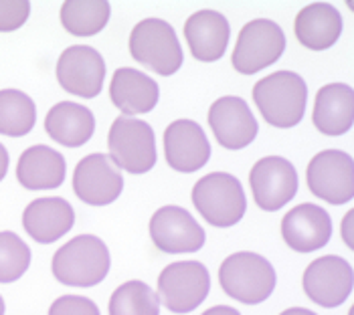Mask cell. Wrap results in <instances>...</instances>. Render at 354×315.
<instances>
[{
	"label": "cell",
	"mask_w": 354,
	"mask_h": 315,
	"mask_svg": "<svg viewBox=\"0 0 354 315\" xmlns=\"http://www.w3.org/2000/svg\"><path fill=\"white\" fill-rule=\"evenodd\" d=\"M75 225V210L59 196L37 198L23 212V227L27 235L41 242L51 245L65 236Z\"/></svg>",
	"instance_id": "obj_18"
},
{
	"label": "cell",
	"mask_w": 354,
	"mask_h": 315,
	"mask_svg": "<svg viewBox=\"0 0 354 315\" xmlns=\"http://www.w3.org/2000/svg\"><path fill=\"white\" fill-rule=\"evenodd\" d=\"M310 192L328 204H346L354 198V160L342 150H324L310 160Z\"/></svg>",
	"instance_id": "obj_9"
},
{
	"label": "cell",
	"mask_w": 354,
	"mask_h": 315,
	"mask_svg": "<svg viewBox=\"0 0 354 315\" xmlns=\"http://www.w3.org/2000/svg\"><path fill=\"white\" fill-rule=\"evenodd\" d=\"M30 15L28 0H0V32L17 30L27 23Z\"/></svg>",
	"instance_id": "obj_29"
},
{
	"label": "cell",
	"mask_w": 354,
	"mask_h": 315,
	"mask_svg": "<svg viewBox=\"0 0 354 315\" xmlns=\"http://www.w3.org/2000/svg\"><path fill=\"white\" fill-rule=\"evenodd\" d=\"M192 204L209 225L229 229L245 216V190L233 174L211 172L194 184Z\"/></svg>",
	"instance_id": "obj_4"
},
{
	"label": "cell",
	"mask_w": 354,
	"mask_h": 315,
	"mask_svg": "<svg viewBox=\"0 0 354 315\" xmlns=\"http://www.w3.org/2000/svg\"><path fill=\"white\" fill-rule=\"evenodd\" d=\"M130 55L138 63L162 77L174 75L185 61V52L176 37V30L160 19L140 21L132 28Z\"/></svg>",
	"instance_id": "obj_5"
},
{
	"label": "cell",
	"mask_w": 354,
	"mask_h": 315,
	"mask_svg": "<svg viewBox=\"0 0 354 315\" xmlns=\"http://www.w3.org/2000/svg\"><path fill=\"white\" fill-rule=\"evenodd\" d=\"M209 126L218 144L227 150H243L259 133L249 105L237 95H225L211 105Z\"/></svg>",
	"instance_id": "obj_15"
},
{
	"label": "cell",
	"mask_w": 354,
	"mask_h": 315,
	"mask_svg": "<svg viewBox=\"0 0 354 315\" xmlns=\"http://www.w3.org/2000/svg\"><path fill=\"white\" fill-rule=\"evenodd\" d=\"M37 124V107L27 93L19 89L0 91V133L8 137H23Z\"/></svg>",
	"instance_id": "obj_26"
},
{
	"label": "cell",
	"mask_w": 354,
	"mask_h": 315,
	"mask_svg": "<svg viewBox=\"0 0 354 315\" xmlns=\"http://www.w3.org/2000/svg\"><path fill=\"white\" fill-rule=\"evenodd\" d=\"M150 236L158 251L168 255L196 253L205 247V231L189 210L162 207L150 218Z\"/></svg>",
	"instance_id": "obj_14"
},
{
	"label": "cell",
	"mask_w": 354,
	"mask_h": 315,
	"mask_svg": "<svg viewBox=\"0 0 354 315\" xmlns=\"http://www.w3.org/2000/svg\"><path fill=\"white\" fill-rule=\"evenodd\" d=\"M283 51L286 35L281 26L268 19H255L241 28L231 61L239 73L253 75L277 63Z\"/></svg>",
	"instance_id": "obj_8"
},
{
	"label": "cell",
	"mask_w": 354,
	"mask_h": 315,
	"mask_svg": "<svg viewBox=\"0 0 354 315\" xmlns=\"http://www.w3.org/2000/svg\"><path fill=\"white\" fill-rule=\"evenodd\" d=\"M108 148L111 162L130 174H146L156 164L154 130L136 117H115L109 128Z\"/></svg>",
	"instance_id": "obj_6"
},
{
	"label": "cell",
	"mask_w": 354,
	"mask_h": 315,
	"mask_svg": "<svg viewBox=\"0 0 354 315\" xmlns=\"http://www.w3.org/2000/svg\"><path fill=\"white\" fill-rule=\"evenodd\" d=\"M255 204L266 212L283 209L298 192V172L281 156L261 158L249 174Z\"/></svg>",
	"instance_id": "obj_11"
},
{
	"label": "cell",
	"mask_w": 354,
	"mask_h": 315,
	"mask_svg": "<svg viewBox=\"0 0 354 315\" xmlns=\"http://www.w3.org/2000/svg\"><path fill=\"white\" fill-rule=\"evenodd\" d=\"M30 267L27 242L10 231H0V283L19 281Z\"/></svg>",
	"instance_id": "obj_28"
},
{
	"label": "cell",
	"mask_w": 354,
	"mask_h": 315,
	"mask_svg": "<svg viewBox=\"0 0 354 315\" xmlns=\"http://www.w3.org/2000/svg\"><path fill=\"white\" fill-rule=\"evenodd\" d=\"M109 97L111 104L115 105L126 117L142 115L152 111L158 97L160 89L158 83L146 73L132 69V67H120L115 69L111 85H109Z\"/></svg>",
	"instance_id": "obj_20"
},
{
	"label": "cell",
	"mask_w": 354,
	"mask_h": 315,
	"mask_svg": "<svg viewBox=\"0 0 354 315\" xmlns=\"http://www.w3.org/2000/svg\"><path fill=\"white\" fill-rule=\"evenodd\" d=\"M8 162H10L8 152H6V148L0 144V182L4 180V176H6V172H8Z\"/></svg>",
	"instance_id": "obj_33"
},
{
	"label": "cell",
	"mask_w": 354,
	"mask_h": 315,
	"mask_svg": "<svg viewBox=\"0 0 354 315\" xmlns=\"http://www.w3.org/2000/svg\"><path fill=\"white\" fill-rule=\"evenodd\" d=\"M353 218H354V210H348V212H346V216H344V220H342V238H344V242H346V247H348V249H354Z\"/></svg>",
	"instance_id": "obj_31"
},
{
	"label": "cell",
	"mask_w": 354,
	"mask_h": 315,
	"mask_svg": "<svg viewBox=\"0 0 354 315\" xmlns=\"http://www.w3.org/2000/svg\"><path fill=\"white\" fill-rule=\"evenodd\" d=\"M109 315H160V299L144 281H128L109 297Z\"/></svg>",
	"instance_id": "obj_27"
},
{
	"label": "cell",
	"mask_w": 354,
	"mask_h": 315,
	"mask_svg": "<svg viewBox=\"0 0 354 315\" xmlns=\"http://www.w3.org/2000/svg\"><path fill=\"white\" fill-rule=\"evenodd\" d=\"M211 291L209 269L198 261H178L164 267L158 277V299L172 314H191Z\"/></svg>",
	"instance_id": "obj_7"
},
{
	"label": "cell",
	"mask_w": 354,
	"mask_h": 315,
	"mask_svg": "<svg viewBox=\"0 0 354 315\" xmlns=\"http://www.w3.org/2000/svg\"><path fill=\"white\" fill-rule=\"evenodd\" d=\"M109 15L106 0H67L61 6V25L73 37H93L106 28Z\"/></svg>",
	"instance_id": "obj_25"
},
{
	"label": "cell",
	"mask_w": 354,
	"mask_h": 315,
	"mask_svg": "<svg viewBox=\"0 0 354 315\" xmlns=\"http://www.w3.org/2000/svg\"><path fill=\"white\" fill-rule=\"evenodd\" d=\"M342 15L326 2L304 6L294 23L298 41L310 51H326L336 45L342 37Z\"/></svg>",
	"instance_id": "obj_21"
},
{
	"label": "cell",
	"mask_w": 354,
	"mask_h": 315,
	"mask_svg": "<svg viewBox=\"0 0 354 315\" xmlns=\"http://www.w3.org/2000/svg\"><path fill=\"white\" fill-rule=\"evenodd\" d=\"M218 281L223 291L245 305H257L266 301L275 289L277 275L273 265L266 257L241 251L229 255L221 262Z\"/></svg>",
	"instance_id": "obj_3"
},
{
	"label": "cell",
	"mask_w": 354,
	"mask_h": 315,
	"mask_svg": "<svg viewBox=\"0 0 354 315\" xmlns=\"http://www.w3.org/2000/svg\"><path fill=\"white\" fill-rule=\"evenodd\" d=\"M164 156L172 170L191 174L207 166L211 144L196 122L176 120L164 131Z\"/></svg>",
	"instance_id": "obj_16"
},
{
	"label": "cell",
	"mask_w": 354,
	"mask_h": 315,
	"mask_svg": "<svg viewBox=\"0 0 354 315\" xmlns=\"http://www.w3.org/2000/svg\"><path fill=\"white\" fill-rule=\"evenodd\" d=\"M286 245L298 253H312L326 247L332 236V218L318 204L304 202L290 210L281 220Z\"/></svg>",
	"instance_id": "obj_17"
},
{
	"label": "cell",
	"mask_w": 354,
	"mask_h": 315,
	"mask_svg": "<svg viewBox=\"0 0 354 315\" xmlns=\"http://www.w3.org/2000/svg\"><path fill=\"white\" fill-rule=\"evenodd\" d=\"M253 102L270 126L288 130L298 126L306 113L308 85L294 71H277L255 83Z\"/></svg>",
	"instance_id": "obj_1"
},
{
	"label": "cell",
	"mask_w": 354,
	"mask_h": 315,
	"mask_svg": "<svg viewBox=\"0 0 354 315\" xmlns=\"http://www.w3.org/2000/svg\"><path fill=\"white\" fill-rule=\"evenodd\" d=\"M314 128L324 135H344L354 124V91L346 83L324 85L314 104Z\"/></svg>",
	"instance_id": "obj_22"
},
{
	"label": "cell",
	"mask_w": 354,
	"mask_h": 315,
	"mask_svg": "<svg viewBox=\"0 0 354 315\" xmlns=\"http://www.w3.org/2000/svg\"><path fill=\"white\" fill-rule=\"evenodd\" d=\"M106 79V61L93 47L73 45L61 52L57 61L59 85L83 99H93L102 93Z\"/></svg>",
	"instance_id": "obj_12"
},
{
	"label": "cell",
	"mask_w": 354,
	"mask_h": 315,
	"mask_svg": "<svg viewBox=\"0 0 354 315\" xmlns=\"http://www.w3.org/2000/svg\"><path fill=\"white\" fill-rule=\"evenodd\" d=\"M124 190L122 170L111 162L108 154H89L75 166L73 192L91 207H108L120 198Z\"/></svg>",
	"instance_id": "obj_13"
},
{
	"label": "cell",
	"mask_w": 354,
	"mask_h": 315,
	"mask_svg": "<svg viewBox=\"0 0 354 315\" xmlns=\"http://www.w3.org/2000/svg\"><path fill=\"white\" fill-rule=\"evenodd\" d=\"M45 130L57 144L65 148H80L91 140L95 131V117L85 105L61 102L49 109Z\"/></svg>",
	"instance_id": "obj_24"
},
{
	"label": "cell",
	"mask_w": 354,
	"mask_h": 315,
	"mask_svg": "<svg viewBox=\"0 0 354 315\" xmlns=\"http://www.w3.org/2000/svg\"><path fill=\"white\" fill-rule=\"evenodd\" d=\"M301 283L306 295L316 305L334 309L342 305L353 293V265L338 255L320 257L308 265Z\"/></svg>",
	"instance_id": "obj_10"
},
{
	"label": "cell",
	"mask_w": 354,
	"mask_h": 315,
	"mask_svg": "<svg viewBox=\"0 0 354 315\" xmlns=\"http://www.w3.org/2000/svg\"><path fill=\"white\" fill-rule=\"evenodd\" d=\"M4 309H6V307H4V299H2V295H0V315H4Z\"/></svg>",
	"instance_id": "obj_35"
},
{
	"label": "cell",
	"mask_w": 354,
	"mask_h": 315,
	"mask_svg": "<svg viewBox=\"0 0 354 315\" xmlns=\"http://www.w3.org/2000/svg\"><path fill=\"white\" fill-rule=\"evenodd\" d=\"M203 315H241L235 307H229V305H215L211 309H207Z\"/></svg>",
	"instance_id": "obj_32"
},
{
	"label": "cell",
	"mask_w": 354,
	"mask_h": 315,
	"mask_svg": "<svg viewBox=\"0 0 354 315\" xmlns=\"http://www.w3.org/2000/svg\"><path fill=\"white\" fill-rule=\"evenodd\" d=\"M185 37L196 61L213 63L227 52L231 26L221 12L205 8L189 17L185 25Z\"/></svg>",
	"instance_id": "obj_19"
},
{
	"label": "cell",
	"mask_w": 354,
	"mask_h": 315,
	"mask_svg": "<svg viewBox=\"0 0 354 315\" xmlns=\"http://www.w3.org/2000/svg\"><path fill=\"white\" fill-rule=\"evenodd\" d=\"M49 315H102L95 301L83 295H63L51 303Z\"/></svg>",
	"instance_id": "obj_30"
},
{
	"label": "cell",
	"mask_w": 354,
	"mask_h": 315,
	"mask_svg": "<svg viewBox=\"0 0 354 315\" xmlns=\"http://www.w3.org/2000/svg\"><path fill=\"white\" fill-rule=\"evenodd\" d=\"M51 267L55 279L63 285L93 287L108 277L111 259L100 236L80 235L55 253Z\"/></svg>",
	"instance_id": "obj_2"
},
{
	"label": "cell",
	"mask_w": 354,
	"mask_h": 315,
	"mask_svg": "<svg viewBox=\"0 0 354 315\" xmlns=\"http://www.w3.org/2000/svg\"><path fill=\"white\" fill-rule=\"evenodd\" d=\"M65 158L49 146H30L17 164V180L27 190H53L65 182Z\"/></svg>",
	"instance_id": "obj_23"
},
{
	"label": "cell",
	"mask_w": 354,
	"mask_h": 315,
	"mask_svg": "<svg viewBox=\"0 0 354 315\" xmlns=\"http://www.w3.org/2000/svg\"><path fill=\"white\" fill-rule=\"evenodd\" d=\"M279 315H316V314H314V312H310V309H306V307H292V309L281 312Z\"/></svg>",
	"instance_id": "obj_34"
}]
</instances>
